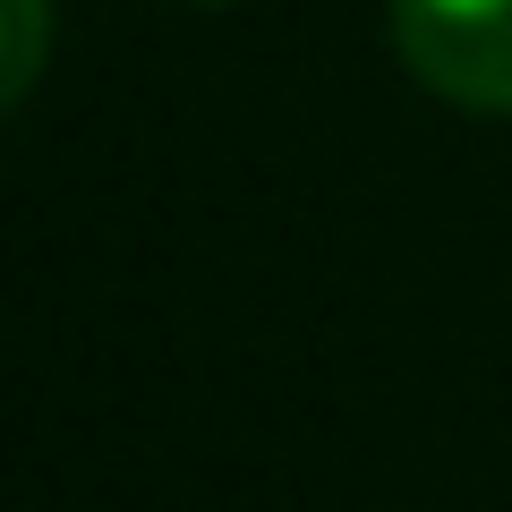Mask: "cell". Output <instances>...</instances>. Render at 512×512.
Wrapping results in <instances>:
<instances>
[{"instance_id": "3957f363", "label": "cell", "mask_w": 512, "mask_h": 512, "mask_svg": "<svg viewBox=\"0 0 512 512\" xmlns=\"http://www.w3.org/2000/svg\"><path fill=\"white\" fill-rule=\"evenodd\" d=\"M188 9H222V0H188Z\"/></svg>"}, {"instance_id": "6da1fadb", "label": "cell", "mask_w": 512, "mask_h": 512, "mask_svg": "<svg viewBox=\"0 0 512 512\" xmlns=\"http://www.w3.org/2000/svg\"><path fill=\"white\" fill-rule=\"evenodd\" d=\"M393 52L461 111H512V0H393Z\"/></svg>"}, {"instance_id": "7a4b0ae2", "label": "cell", "mask_w": 512, "mask_h": 512, "mask_svg": "<svg viewBox=\"0 0 512 512\" xmlns=\"http://www.w3.org/2000/svg\"><path fill=\"white\" fill-rule=\"evenodd\" d=\"M43 43H52V18H43V0H9V77H0V94L9 103H26L43 77Z\"/></svg>"}]
</instances>
